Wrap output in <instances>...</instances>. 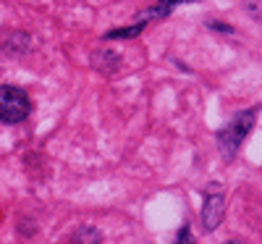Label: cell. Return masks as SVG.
Listing matches in <instances>:
<instances>
[{"mask_svg":"<svg viewBox=\"0 0 262 244\" xmlns=\"http://www.w3.org/2000/svg\"><path fill=\"white\" fill-rule=\"evenodd\" d=\"M29 113H32V103H29V95L21 87H13V84L0 87V121L21 124L29 118Z\"/></svg>","mask_w":262,"mask_h":244,"instance_id":"1","label":"cell"},{"mask_svg":"<svg viewBox=\"0 0 262 244\" xmlns=\"http://www.w3.org/2000/svg\"><path fill=\"white\" fill-rule=\"evenodd\" d=\"M252 124H254V110H249V113H238V116L221 131V134H217V142H221V147H223V152L228 155V158L238 150L242 139L249 134Z\"/></svg>","mask_w":262,"mask_h":244,"instance_id":"2","label":"cell"},{"mask_svg":"<svg viewBox=\"0 0 262 244\" xmlns=\"http://www.w3.org/2000/svg\"><path fill=\"white\" fill-rule=\"evenodd\" d=\"M223 213H226V197L221 192L217 184H210L205 189V210H202V223H205V231H215L223 220Z\"/></svg>","mask_w":262,"mask_h":244,"instance_id":"3","label":"cell"},{"mask_svg":"<svg viewBox=\"0 0 262 244\" xmlns=\"http://www.w3.org/2000/svg\"><path fill=\"white\" fill-rule=\"evenodd\" d=\"M176 244H194V236H191L189 226H184V229L179 231V236H176Z\"/></svg>","mask_w":262,"mask_h":244,"instance_id":"4","label":"cell"}]
</instances>
